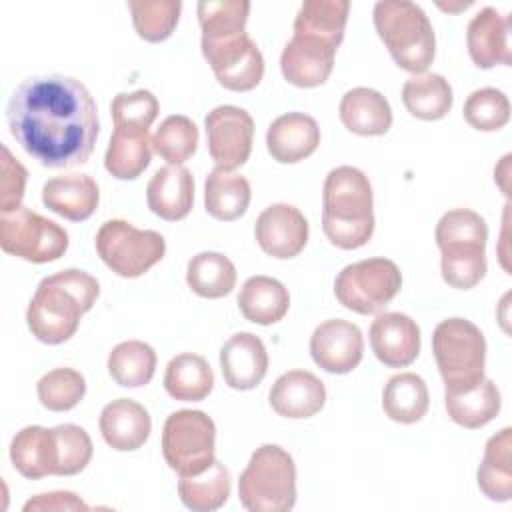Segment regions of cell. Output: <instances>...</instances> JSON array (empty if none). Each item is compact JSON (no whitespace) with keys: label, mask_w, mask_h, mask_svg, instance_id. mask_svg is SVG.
Here are the masks:
<instances>
[{"label":"cell","mask_w":512,"mask_h":512,"mask_svg":"<svg viewBox=\"0 0 512 512\" xmlns=\"http://www.w3.org/2000/svg\"><path fill=\"white\" fill-rule=\"evenodd\" d=\"M12 138L46 168L84 164L98 140V108L88 88L64 74L26 78L6 108Z\"/></svg>","instance_id":"cell-1"},{"label":"cell","mask_w":512,"mask_h":512,"mask_svg":"<svg viewBox=\"0 0 512 512\" xmlns=\"http://www.w3.org/2000/svg\"><path fill=\"white\" fill-rule=\"evenodd\" d=\"M100 294V284L84 270L68 268L40 280L28 310L26 322L32 336L44 344L70 340Z\"/></svg>","instance_id":"cell-2"},{"label":"cell","mask_w":512,"mask_h":512,"mask_svg":"<svg viewBox=\"0 0 512 512\" xmlns=\"http://www.w3.org/2000/svg\"><path fill=\"white\" fill-rule=\"evenodd\" d=\"M372 186L368 176L354 166L332 168L322 188V230L342 248L364 246L374 232Z\"/></svg>","instance_id":"cell-3"},{"label":"cell","mask_w":512,"mask_h":512,"mask_svg":"<svg viewBox=\"0 0 512 512\" xmlns=\"http://www.w3.org/2000/svg\"><path fill=\"white\" fill-rule=\"evenodd\" d=\"M434 238L442 254L444 282L458 290L474 288L486 274L488 226L484 218L468 208L448 210L438 220Z\"/></svg>","instance_id":"cell-4"},{"label":"cell","mask_w":512,"mask_h":512,"mask_svg":"<svg viewBox=\"0 0 512 512\" xmlns=\"http://www.w3.org/2000/svg\"><path fill=\"white\" fill-rule=\"evenodd\" d=\"M374 26L402 70L426 72L436 54V38L430 18L418 4L408 0L376 2Z\"/></svg>","instance_id":"cell-5"},{"label":"cell","mask_w":512,"mask_h":512,"mask_svg":"<svg viewBox=\"0 0 512 512\" xmlns=\"http://www.w3.org/2000/svg\"><path fill=\"white\" fill-rule=\"evenodd\" d=\"M240 504L250 512H288L296 504V464L276 446L262 444L238 480Z\"/></svg>","instance_id":"cell-6"},{"label":"cell","mask_w":512,"mask_h":512,"mask_svg":"<svg viewBox=\"0 0 512 512\" xmlns=\"http://www.w3.org/2000/svg\"><path fill=\"white\" fill-rule=\"evenodd\" d=\"M432 352L444 390H458L484 378L486 340L466 318H446L432 332Z\"/></svg>","instance_id":"cell-7"},{"label":"cell","mask_w":512,"mask_h":512,"mask_svg":"<svg viewBox=\"0 0 512 512\" xmlns=\"http://www.w3.org/2000/svg\"><path fill=\"white\" fill-rule=\"evenodd\" d=\"M102 262L122 278H138L166 254V240L156 230H138L126 220H108L94 240Z\"/></svg>","instance_id":"cell-8"},{"label":"cell","mask_w":512,"mask_h":512,"mask_svg":"<svg viewBox=\"0 0 512 512\" xmlns=\"http://www.w3.org/2000/svg\"><path fill=\"white\" fill-rule=\"evenodd\" d=\"M216 426L202 410L172 412L162 428V454L178 476L204 472L214 460Z\"/></svg>","instance_id":"cell-9"},{"label":"cell","mask_w":512,"mask_h":512,"mask_svg":"<svg viewBox=\"0 0 512 512\" xmlns=\"http://www.w3.org/2000/svg\"><path fill=\"white\" fill-rule=\"evenodd\" d=\"M400 288V268L388 258H366L348 264L334 282L336 300L356 314H380Z\"/></svg>","instance_id":"cell-10"},{"label":"cell","mask_w":512,"mask_h":512,"mask_svg":"<svg viewBox=\"0 0 512 512\" xmlns=\"http://www.w3.org/2000/svg\"><path fill=\"white\" fill-rule=\"evenodd\" d=\"M0 246L4 252L22 260L44 264L64 256L68 232L24 206L0 212Z\"/></svg>","instance_id":"cell-11"},{"label":"cell","mask_w":512,"mask_h":512,"mask_svg":"<svg viewBox=\"0 0 512 512\" xmlns=\"http://www.w3.org/2000/svg\"><path fill=\"white\" fill-rule=\"evenodd\" d=\"M200 46L216 80L226 90L248 92L260 84L264 56L246 32L216 42H200Z\"/></svg>","instance_id":"cell-12"},{"label":"cell","mask_w":512,"mask_h":512,"mask_svg":"<svg viewBox=\"0 0 512 512\" xmlns=\"http://www.w3.org/2000/svg\"><path fill=\"white\" fill-rule=\"evenodd\" d=\"M204 128L208 152L216 168L234 172L246 164L252 152L254 120L244 108L232 104L216 106L204 118Z\"/></svg>","instance_id":"cell-13"},{"label":"cell","mask_w":512,"mask_h":512,"mask_svg":"<svg viewBox=\"0 0 512 512\" xmlns=\"http://www.w3.org/2000/svg\"><path fill=\"white\" fill-rule=\"evenodd\" d=\"M364 354V338L356 324L348 320H326L310 336L312 360L330 374L352 372Z\"/></svg>","instance_id":"cell-14"},{"label":"cell","mask_w":512,"mask_h":512,"mask_svg":"<svg viewBox=\"0 0 512 512\" xmlns=\"http://www.w3.org/2000/svg\"><path fill=\"white\" fill-rule=\"evenodd\" d=\"M254 236L268 256L294 258L308 242V220L292 204H270L256 218Z\"/></svg>","instance_id":"cell-15"},{"label":"cell","mask_w":512,"mask_h":512,"mask_svg":"<svg viewBox=\"0 0 512 512\" xmlns=\"http://www.w3.org/2000/svg\"><path fill=\"white\" fill-rule=\"evenodd\" d=\"M336 50L322 38L294 34L280 56L282 76L298 88H314L328 80Z\"/></svg>","instance_id":"cell-16"},{"label":"cell","mask_w":512,"mask_h":512,"mask_svg":"<svg viewBox=\"0 0 512 512\" xmlns=\"http://www.w3.org/2000/svg\"><path fill=\"white\" fill-rule=\"evenodd\" d=\"M374 356L388 368L410 366L420 354V328L402 312H380L370 326Z\"/></svg>","instance_id":"cell-17"},{"label":"cell","mask_w":512,"mask_h":512,"mask_svg":"<svg viewBox=\"0 0 512 512\" xmlns=\"http://www.w3.org/2000/svg\"><path fill=\"white\" fill-rule=\"evenodd\" d=\"M466 46L472 62L478 68H492L496 64L510 66V20L496 8H482L466 28Z\"/></svg>","instance_id":"cell-18"},{"label":"cell","mask_w":512,"mask_h":512,"mask_svg":"<svg viewBox=\"0 0 512 512\" xmlns=\"http://www.w3.org/2000/svg\"><path fill=\"white\" fill-rule=\"evenodd\" d=\"M220 370L224 382L230 388H256L268 370V352L264 342L250 332H238L230 336L220 348Z\"/></svg>","instance_id":"cell-19"},{"label":"cell","mask_w":512,"mask_h":512,"mask_svg":"<svg viewBox=\"0 0 512 512\" xmlns=\"http://www.w3.org/2000/svg\"><path fill=\"white\" fill-rule=\"evenodd\" d=\"M270 406L284 418H310L324 408V382L308 370H288L276 378L268 394Z\"/></svg>","instance_id":"cell-20"},{"label":"cell","mask_w":512,"mask_h":512,"mask_svg":"<svg viewBox=\"0 0 512 512\" xmlns=\"http://www.w3.org/2000/svg\"><path fill=\"white\" fill-rule=\"evenodd\" d=\"M320 144L318 122L304 112H288L272 120L266 132V148L280 164H296L308 158Z\"/></svg>","instance_id":"cell-21"},{"label":"cell","mask_w":512,"mask_h":512,"mask_svg":"<svg viewBox=\"0 0 512 512\" xmlns=\"http://www.w3.org/2000/svg\"><path fill=\"white\" fill-rule=\"evenodd\" d=\"M98 426L104 442L118 452L138 450L152 432L148 410L130 398L108 402L100 412Z\"/></svg>","instance_id":"cell-22"},{"label":"cell","mask_w":512,"mask_h":512,"mask_svg":"<svg viewBox=\"0 0 512 512\" xmlns=\"http://www.w3.org/2000/svg\"><path fill=\"white\" fill-rule=\"evenodd\" d=\"M148 208L162 220L176 222L190 214L194 204V178L184 166H164L146 186Z\"/></svg>","instance_id":"cell-23"},{"label":"cell","mask_w":512,"mask_h":512,"mask_svg":"<svg viewBox=\"0 0 512 512\" xmlns=\"http://www.w3.org/2000/svg\"><path fill=\"white\" fill-rule=\"evenodd\" d=\"M42 202L54 214L82 222L88 220L100 202V190L88 174H64L50 178L42 186Z\"/></svg>","instance_id":"cell-24"},{"label":"cell","mask_w":512,"mask_h":512,"mask_svg":"<svg viewBox=\"0 0 512 512\" xmlns=\"http://www.w3.org/2000/svg\"><path fill=\"white\" fill-rule=\"evenodd\" d=\"M448 416L462 428L476 430L494 420L502 406V396L490 378H482L472 386L444 390Z\"/></svg>","instance_id":"cell-25"},{"label":"cell","mask_w":512,"mask_h":512,"mask_svg":"<svg viewBox=\"0 0 512 512\" xmlns=\"http://www.w3.org/2000/svg\"><path fill=\"white\" fill-rule=\"evenodd\" d=\"M342 124L360 136H380L392 126V108L388 100L372 88L358 86L348 90L338 108Z\"/></svg>","instance_id":"cell-26"},{"label":"cell","mask_w":512,"mask_h":512,"mask_svg":"<svg viewBox=\"0 0 512 512\" xmlns=\"http://www.w3.org/2000/svg\"><path fill=\"white\" fill-rule=\"evenodd\" d=\"M10 460L14 468L30 480L56 474V438L52 428L26 426L10 444Z\"/></svg>","instance_id":"cell-27"},{"label":"cell","mask_w":512,"mask_h":512,"mask_svg":"<svg viewBox=\"0 0 512 512\" xmlns=\"http://www.w3.org/2000/svg\"><path fill=\"white\" fill-rule=\"evenodd\" d=\"M238 308L246 320L270 326L286 316L290 308V294L276 278L252 276L240 288Z\"/></svg>","instance_id":"cell-28"},{"label":"cell","mask_w":512,"mask_h":512,"mask_svg":"<svg viewBox=\"0 0 512 512\" xmlns=\"http://www.w3.org/2000/svg\"><path fill=\"white\" fill-rule=\"evenodd\" d=\"M478 488L488 500L506 502L512 496V430L502 428L484 448V458L476 472Z\"/></svg>","instance_id":"cell-29"},{"label":"cell","mask_w":512,"mask_h":512,"mask_svg":"<svg viewBox=\"0 0 512 512\" xmlns=\"http://www.w3.org/2000/svg\"><path fill=\"white\" fill-rule=\"evenodd\" d=\"M250 182L232 170L214 168L204 182L206 212L222 222L240 218L250 204Z\"/></svg>","instance_id":"cell-30"},{"label":"cell","mask_w":512,"mask_h":512,"mask_svg":"<svg viewBox=\"0 0 512 512\" xmlns=\"http://www.w3.org/2000/svg\"><path fill=\"white\" fill-rule=\"evenodd\" d=\"M152 160V138L148 130L114 128L104 154L106 170L118 180L138 178Z\"/></svg>","instance_id":"cell-31"},{"label":"cell","mask_w":512,"mask_h":512,"mask_svg":"<svg viewBox=\"0 0 512 512\" xmlns=\"http://www.w3.org/2000/svg\"><path fill=\"white\" fill-rule=\"evenodd\" d=\"M164 388L174 400L200 402L214 388V372L204 356L184 352L168 362Z\"/></svg>","instance_id":"cell-32"},{"label":"cell","mask_w":512,"mask_h":512,"mask_svg":"<svg viewBox=\"0 0 512 512\" xmlns=\"http://www.w3.org/2000/svg\"><path fill=\"white\" fill-rule=\"evenodd\" d=\"M430 406L428 386L414 372H400L388 378L382 392L384 414L400 424H414L424 418Z\"/></svg>","instance_id":"cell-33"},{"label":"cell","mask_w":512,"mask_h":512,"mask_svg":"<svg viewBox=\"0 0 512 512\" xmlns=\"http://www.w3.org/2000/svg\"><path fill=\"white\" fill-rule=\"evenodd\" d=\"M452 88L442 74H412L402 86L406 110L420 120H440L452 108Z\"/></svg>","instance_id":"cell-34"},{"label":"cell","mask_w":512,"mask_h":512,"mask_svg":"<svg viewBox=\"0 0 512 512\" xmlns=\"http://www.w3.org/2000/svg\"><path fill=\"white\" fill-rule=\"evenodd\" d=\"M348 12V0H306L294 18V34L316 36L338 48L344 40Z\"/></svg>","instance_id":"cell-35"},{"label":"cell","mask_w":512,"mask_h":512,"mask_svg":"<svg viewBox=\"0 0 512 512\" xmlns=\"http://www.w3.org/2000/svg\"><path fill=\"white\" fill-rule=\"evenodd\" d=\"M230 472L214 460L204 472L194 476H180L178 496L182 504L194 512H212L226 504L230 496Z\"/></svg>","instance_id":"cell-36"},{"label":"cell","mask_w":512,"mask_h":512,"mask_svg":"<svg viewBox=\"0 0 512 512\" xmlns=\"http://www.w3.org/2000/svg\"><path fill=\"white\" fill-rule=\"evenodd\" d=\"M186 284L202 298H222L236 286V268L220 252H200L188 262Z\"/></svg>","instance_id":"cell-37"},{"label":"cell","mask_w":512,"mask_h":512,"mask_svg":"<svg viewBox=\"0 0 512 512\" xmlns=\"http://www.w3.org/2000/svg\"><path fill=\"white\" fill-rule=\"evenodd\" d=\"M108 372L124 388L146 386L156 372V352L142 340H126L108 354Z\"/></svg>","instance_id":"cell-38"},{"label":"cell","mask_w":512,"mask_h":512,"mask_svg":"<svg viewBox=\"0 0 512 512\" xmlns=\"http://www.w3.org/2000/svg\"><path fill=\"white\" fill-rule=\"evenodd\" d=\"M202 42H216L244 32L250 2L246 0H202L196 6Z\"/></svg>","instance_id":"cell-39"},{"label":"cell","mask_w":512,"mask_h":512,"mask_svg":"<svg viewBox=\"0 0 512 512\" xmlns=\"http://www.w3.org/2000/svg\"><path fill=\"white\" fill-rule=\"evenodd\" d=\"M198 128L182 114H172L152 136V150L172 166H182L198 148Z\"/></svg>","instance_id":"cell-40"},{"label":"cell","mask_w":512,"mask_h":512,"mask_svg":"<svg viewBox=\"0 0 512 512\" xmlns=\"http://www.w3.org/2000/svg\"><path fill=\"white\" fill-rule=\"evenodd\" d=\"M128 8L132 12V22L140 38L146 42L166 40L180 18V0H130Z\"/></svg>","instance_id":"cell-41"},{"label":"cell","mask_w":512,"mask_h":512,"mask_svg":"<svg viewBox=\"0 0 512 512\" xmlns=\"http://www.w3.org/2000/svg\"><path fill=\"white\" fill-rule=\"evenodd\" d=\"M38 400L52 412H66L78 406L86 394V380L74 368H54L36 384Z\"/></svg>","instance_id":"cell-42"},{"label":"cell","mask_w":512,"mask_h":512,"mask_svg":"<svg viewBox=\"0 0 512 512\" xmlns=\"http://www.w3.org/2000/svg\"><path fill=\"white\" fill-rule=\"evenodd\" d=\"M462 112L474 130L496 132L510 120V102L498 88H480L466 98Z\"/></svg>","instance_id":"cell-43"},{"label":"cell","mask_w":512,"mask_h":512,"mask_svg":"<svg viewBox=\"0 0 512 512\" xmlns=\"http://www.w3.org/2000/svg\"><path fill=\"white\" fill-rule=\"evenodd\" d=\"M56 438V474L74 476L82 472L92 458V440L88 432L76 424H58L52 428Z\"/></svg>","instance_id":"cell-44"},{"label":"cell","mask_w":512,"mask_h":512,"mask_svg":"<svg viewBox=\"0 0 512 512\" xmlns=\"http://www.w3.org/2000/svg\"><path fill=\"white\" fill-rule=\"evenodd\" d=\"M114 128L148 130L158 116V100L150 90L120 92L110 104Z\"/></svg>","instance_id":"cell-45"},{"label":"cell","mask_w":512,"mask_h":512,"mask_svg":"<svg viewBox=\"0 0 512 512\" xmlns=\"http://www.w3.org/2000/svg\"><path fill=\"white\" fill-rule=\"evenodd\" d=\"M0 212H10L22 206L24 188H26V168L2 146L0 158Z\"/></svg>","instance_id":"cell-46"},{"label":"cell","mask_w":512,"mask_h":512,"mask_svg":"<svg viewBox=\"0 0 512 512\" xmlns=\"http://www.w3.org/2000/svg\"><path fill=\"white\" fill-rule=\"evenodd\" d=\"M32 510H58V512H64V510H88L86 502L76 496L74 492H68V490H56V492H44V494H36L34 498H30L26 504H24V512H32Z\"/></svg>","instance_id":"cell-47"}]
</instances>
